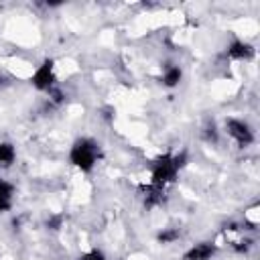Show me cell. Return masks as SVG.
Masks as SVG:
<instances>
[{
	"instance_id": "cell-1",
	"label": "cell",
	"mask_w": 260,
	"mask_h": 260,
	"mask_svg": "<svg viewBox=\"0 0 260 260\" xmlns=\"http://www.w3.org/2000/svg\"><path fill=\"white\" fill-rule=\"evenodd\" d=\"M71 162L81 171H91L98 160V142L91 138H79L73 142L69 152Z\"/></svg>"
},
{
	"instance_id": "cell-2",
	"label": "cell",
	"mask_w": 260,
	"mask_h": 260,
	"mask_svg": "<svg viewBox=\"0 0 260 260\" xmlns=\"http://www.w3.org/2000/svg\"><path fill=\"white\" fill-rule=\"evenodd\" d=\"M177 171H179V169H177V165H175V160H173L171 154L160 156V158L154 162V167H152V185H154V187H162L165 183H169V181L175 179Z\"/></svg>"
},
{
	"instance_id": "cell-3",
	"label": "cell",
	"mask_w": 260,
	"mask_h": 260,
	"mask_svg": "<svg viewBox=\"0 0 260 260\" xmlns=\"http://www.w3.org/2000/svg\"><path fill=\"white\" fill-rule=\"evenodd\" d=\"M53 81H55V75H53V61L47 59L43 61V65H39V69L35 71L32 75V85L37 89H51L53 87Z\"/></svg>"
},
{
	"instance_id": "cell-4",
	"label": "cell",
	"mask_w": 260,
	"mask_h": 260,
	"mask_svg": "<svg viewBox=\"0 0 260 260\" xmlns=\"http://www.w3.org/2000/svg\"><path fill=\"white\" fill-rule=\"evenodd\" d=\"M225 126H228L230 136L236 138V142H238L240 146H248V144L254 142V134H252V130L248 128V124H244V122H240V120H228Z\"/></svg>"
},
{
	"instance_id": "cell-5",
	"label": "cell",
	"mask_w": 260,
	"mask_h": 260,
	"mask_svg": "<svg viewBox=\"0 0 260 260\" xmlns=\"http://www.w3.org/2000/svg\"><path fill=\"white\" fill-rule=\"evenodd\" d=\"M213 254H215V246L209 244V242H201V244L193 246V248L185 254L183 260H209Z\"/></svg>"
},
{
	"instance_id": "cell-6",
	"label": "cell",
	"mask_w": 260,
	"mask_h": 260,
	"mask_svg": "<svg viewBox=\"0 0 260 260\" xmlns=\"http://www.w3.org/2000/svg\"><path fill=\"white\" fill-rule=\"evenodd\" d=\"M228 55H230L232 59H250V57L254 55V49H252L248 43H244V41H234V43L228 47Z\"/></svg>"
},
{
	"instance_id": "cell-7",
	"label": "cell",
	"mask_w": 260,
	"mask_h": 260,
	"mask_svg": "<svg viewBox=\"0 0 260 260\" xmlns=\"http://www.w3.org/2000/svg\"><path fill=\"white\" fill-rule=\"evenodd\" d=\"M16 152H14V146L10 142H0V165L8 167L12 160H14Z\"/></svg>"
},
{
	"instance_id": "cell-8",
	"label": "cell",
	"mask_w": 260,
	"mask_h": 260,
	"mask_svg": "<svg viewBox=\"0 0 260 260\" xmlns=\"http://www.w3.org/2000/svg\"><path fill=\"white\" fill-rule=\"evenodd\" d=\"M181 69L179 67H169L167 71H165V75H162V83L167 85V87H175L179 81H181Z\"/></svg>"
},
{
	"instance_id": "cell-9",
	"label": "cell",
	"mask_w": 260,
	"mask_h": 260,
	"mask_svg": "<svg viewBox=\"0 0 260 260\" xmlns=\"http://www.w3.org/2000/svg\"><path fill=\"white\" fill-rule=\"evenodd\" d=\"M177 238H179V232H177V230H165V232L158 234V242H160V244H171V242H175Z\"/></svg>"
},
{
	"instance_id": "cell-10",
	"label": "cell",
	"mask_w": 260,
	"mask_h": 260,
	"mask_svg": "<svg viewBox=\"0 0 260 260\" xmlns=\"http://www.w3.org/2000/svg\"><path fill=\"white\" fill-rule=\"evenodd\" d=\"M12 191H14V189H12V185L0 179V199H6V201H10V197H12Z\"/></svg>"
},
{
	"instance_id": "cell-11",
	"label": "cell",
	"mask_w": 260,
	"mask_h": 260,
	"mask_svg": "<svg viewBox=\"0 0 260 260\" xmlns=\"http://www.w3.org/2000/svg\"><path fill=\"white\" fill-rule=\"evenodd\" d=\"M81 260H106V258H104V254H102L100 250H91V252H89V254H85Z\"/></svg>"
},
{
	"instance_id": "cell-12",
	"label": "cell",
	"mask_w": 260,
	"mask_h": 260,
	"mask_svg": "<svg viewBox=\"0 0 260 260\" xmlns=\"http://www.w3.org/2000/svg\"><path fill=\"white\" fill-rule=\"evenodd\" d=\"M248 221H250V225H256V223H258V217H256V207H252V209L248 211Z\"/></svg>"
},
{
	"instance_id": "cell-13",
	"label": "cell",
	"mask_w": 260,
	"mask_h": 260,
	"mask_svg": "<svg viewBox=\"0 0 260 260\" xmlns=\"http://www.w3.org/2000/svg\"><path fill=\"white\" fill-rule=\"evenodd\" d=\"M47 225H49V228H53V230H57V228L61 225V215H57V217L49 219V221H47Z\"/></svg>"
},
{
	"instance_id": "cell-14",
	"label": "cell",
	"mask_w": 260,
	"mask_h": 260,
	"mask_svg": "<svg viewBox=\"0 0 260 260\" xmlns=\"http://www.w3.org/2000/svg\"><path fill=\"white\" fill-rule=\"evenodd\" d=\"M207 140H217V134H215V126H213V124L207 128Z\"/></svg>"
},
{
	"instance_id": "cell-15",
	"label": "cell",
	"mask_w": 260,
	"mask_h": 260,
	"mask_svg": "<svg viewBox=\"0 0 260 260\" xmlns=\"http://www.w3.org/2000/svg\"><path fill=\"white\" fill-rule=\"evenodd\" d=\"M6 209H10V201L0 199V213H2V211H6Z\"/></svg>"
}]
</instances>
